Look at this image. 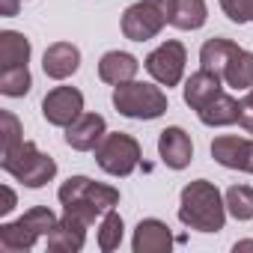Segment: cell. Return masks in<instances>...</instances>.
<instances>
[{"mask_svg": "<svg viewBox=\"0 0 253 253\" xmlns=\"http://www.w3.org/2000/svg\"><path fill=\"white\" fill-rule=\"evenodd\" d=\"M179 220L197 232H220L226 223V203L220 200V191L206 179L185 185L179 200Z\"/></svg>", "mask_w": 253, "mask_h": 253, "instance_id": "6da1fadb", "label": "cell"}, {"mask_svg": "<svg viewBox=\"0 0 253 253\" xmlns=\"http://www.w3.org/2000/svg\"><path fill=\"white\" fill-rule=\"evenodd\" d=\"M0 164H3V170L12 179L24 182L27 188H42L57 176V161L51 155L39 152V146L33 140H21L15 149L3 152V161Z\"/></svg>", "mask_w": 253, "mask_h": 253, "instance_id": "7a4b0ae2", "label": "cell"}, {"mask_svg": "<svg viewBox=\"0 0 253 253\" xmlns=\"http://www.w3.org/2000/svg\"><path fill=\"white\" fill-rule=\"evenodd\" d=\"M54 226H57V214L51 209H45V206H36V209L24 211L18 220L0 226V250H6V253H24L42 235L48 238Z\"/></svg>", "mask_w": 253, "mask_h": 253, "instance_id": "3957f363", "label": "cell"}, {"mask_svg": "<svg viewBox=\"0 0 253 253\" xmlns=\"http://www.w3.org/2000/svg\"><path fill=\"white\" fill-rule=\"evenodd\" d=\"M113 107L128 119H158L167 110V95L155 84L125 81L113 89Z\"/></svg>", "mask_w": 253, "mask_h": 253, "instance_id": "277c9868", "label": "cell"}, {"mask_svg": "<svg viewBox=\"0 0 253 253\" xmlns=\"http://www.w3.org/2000/svg\"><path fill=\"white\" fill-rule=\"evenodd\" d=\"M176 0H140L122 12V33L131 42L155 39L170 21H173Z\"/></svg>", "mask_w": 253, "mask_h": 253, "instance_id": "5b68a950", "label": "cell"}, {"mask_svg": "<svg viewBox=\"0 0 253 253\" xmlns=\"http://www.w3.org/2000/svg\"><path fill=\"white\" fill-rule=\"evenodd\" d=\"M95 161L107 176H131L140 164V143L131 134H104L95 146Z\"/></svg>", "mask_w": 253, "mask_h": 253, "instance_id": "8992f818", "label": "cell"}, {"mask_svg": "<svg viewBox=\"0 0 253 253\" xmlns=\"http://www.w3.org/2000/svg\"><path fill=\"white\" fill-rule=\"evenodd\" d=\"M57 197H60V203L63 206H72V203H92L95 209H101L104 214L119 203V191L116 188H110V185H98V182H92V179H86V176H72L69 182H63L60 185V191H57Z\"/></svg>", "mask_w": 253, "mask_h": 253, "instance_id": "52a82bcc", "label": "cell"}, {"mask_svg": "<svg viewBox=\"0 0 253 253\" xmlns=\"http://www.w3.org/2000/svg\"><path fill=\"white\" fill-rule=\"evenodd\" d=\"M185 45L170 39L164 45H158L149 57H146V72L161 84V86H176L182 81V72H185Z\"/></svg>", "mask_w": 253, "mask_h": 253, "instance_id": "ba28073f", "label": "cell"}, {"mask_svg": "<svg viewBox=\"0 0 253 253\" xmlns=\"http://www.w3.org/2000/svg\"><path fill=\"white\" fill-rule=\"evenodd\" d=\"M81 113H84V95L75 86H57L42 98V116L57 128H69Z\"/></svg>", "mask_w": 253, "mask_h": 253, "instance_id": "9c48e42d", "label": "cell"}, {"mask_svg": "<svg viewBox=\"0 0 253 253\" xmlns=\"http://www.w3.org/2000/svg\"><path fill=\"white\" fill-rule=\"evenodd\" d=\"M211 158L226 170L253 173V140L235 137V134H220L211 140Z\"/></svg>", "mask_w": 253, "mask_h": 253, "instance_id": "30bf717a", "label": "cell"}, {"mask_svg": "<svg viewBox=\"0 0 253 253\" xmlns=\"http://www.w3.org/2000/svg\"><path fill=\"white\" fill-rule=\"evenodd\" d=\"M158 155L170 170H185L191 164V158H194V143L179 125H170V128H164L161 137H158Z\"/></svg>", "mask_w": 253, "mask_h": 253, "instance_id": "8fae6325", "label": "cell"}, {"mask_svg": "<svg viewBox=\"0 0 253 253\" xmlns=\"http://www.w3.org/2000/svg\"><path fill=\"white\" fill-rule=\"evenodd\" d=\"M86 229L89 226L81 217L63 211V217L57 220V226L48 235V250H54V253H78L84 247V241H86Z\"/></svg>", "mask_w": 253, "mask_h": 253, "instance_id": "7c38bea8", "label": "cell"}, {"mask_svg": "<svg viewBox=\"0 0 253 253\" xmlns=\"http://www.w3.org/2000/svg\"><path fill=\"white\" fill-rule=\"evenodd\" d=\"M104 137V116L98 113H81L69 128H66V143L78 152H89L101 143Z\"/></svg>", "mask_w": 253, "mask_h": 253, "instance_id": "4fadbf2b", "label": "cell"}, {"mask_svg": "<svg viewBox=\"0 0 253 253\" xmlns=\"http://www.w3.org/2000/svg\"><path fill=\"white\" fill-rule=\"evenodd\" d=\"M134 253H167L173 247V235L170 226L158 217H146L137 223L134 229V241H131Z\"/></svg>", "mask_w": 253, "mask_h": 253, "instance_id": "5bb4252c", "label": "cell"}, {"mask_svg": "<svg viewBox=\"0 0 253 253\" xmlns=\"http://www.w3.org/2000/svg\"><path fill=\"white\" fill-rule=\"evenodd\" d=\"M78 66H81V51H78L72 42H54V45L45 51V57H42V69H45V75L54 78V81L72 78V75L78 72Z\"/></svg>", "mask_w": 253, "mask_h": 253, "instance_id": "9a60e30c", "label": "cell"}, {"mask_svg": "<svg viewBox=\"0 0 253 253\" xmlns=\"http://www.w3.org/2000/svg\"><path fill=\"white\" fill-rule=\"evenodd\" d=\"M238 113H241V101L226 95V92H217L209 104H203L197 110L200 122L203 125H211V128H223V125H235L238 122Z\"/></svg>", "mask_w": 253, "mask_h": 253, "instance_id": "2e32d148", "label": "cell"}, {"mask_svg": "<svg viewBox=\"0 0 253 253\" xmlns=\"http://www.w3.org/2000/svg\"><path fill=\"white\" fill-rule=\"evenodd\" d=\"M140 63L131 57V54H125V51H107L101 60H98V78L104 84H125V81H134Z\"/></svg>", "mask_w": 253, "mask_h": 253, "instance_id": "e0dca14e", "label": "cell"}, {"mask_svg": "<svg viewBox=\"0 0 253 253\" xmlns=\"http://www.w3.org/2000/svg\"><path fill=\"white\" fill-rule=\"evenodd\" d=\"M220 75H214V72H206V69H200V72H194L191 78H188V84H185V104L191 107V110H200L203 104H209L217 92H223L220 89Z\"/></svg>", "mask_w": 253, "mask_h": 253, "instance_id": "ac0fdd59", "label": "cell"}, {"mask_svg": "<svg viewBox=\"0 0 253 253\" xmlns=\"http://www.w3.org/2000/svg\"><path fill=\"white\" fill-rule=\"evenodd\" d=\"M27 60H30V42L24 39V33L15 30L0 33V69L27 66Z\"/></svg>", "mask_w": 253, "mask_h": 253, "instance_id": "d6986e66", "label": "cell"}, {"mask_svg": "<svg viewBox=\"0 0 253 253\" xmlns=\"http://www.w3.org/2000/svg\"><path fill=\"white\" fill-rule=\"evenodd\" d=\"M238 51V45L235 42H229V39H209L203 48H200V69H206V72H214V75H220L223 78V69H226V63H229V57Z\"/></svg>", "mask_w": 253, "mask_h": 253, "instance_id": "ffe728a7", "label": "cell"}, {"mask_svg": "<svg viewBox=\"0 0 253 253\" xmlns=\"http://www.w3.org/2000/svg\"><path fill=\"white\" fill-rule=\"evenodd\" d=\"M223 81L232 89H250L253 86V54L244 51V48H238L229 57L226 69H223Z\"/></svg>", "mask_w": 253, "mask_h": 253, "instance_id": "44dd1931", "label": "cell"}, {"mask_svg": "<svg viewBox=\"0 0 253 253\" xmlns=\"http://www.w3.org/2000/svg\"><path fill=\"white\" fill-rule=\"evenodd\" d=\"M209 18V9H206V0H176L173 6V27L179 30H200Z\"/></svg>", "mask_w": 253, "mask_h": 253, "instance_id": "7402d4cb", "label": "cell"}, {"mask_svg": "<svg viewBox=\"0 0 253 253\" xmlns=\"http://www.w3.org/2000/svg\"><path fill=\"white\" fill-rule=\"evenodd\" d=\"M33 86V78L27 72V66H15V69H0V92L9 98H21L27 95Z\"/></svg>", "mask_w": 253, "mask_h": 253, "instance_id": "603a6c76", "label": "cell"}, {"mask_svg": "<svg viewBox=\"0 0 253 253\" xmlns=\"http://www.w3.org/2000/svg\"><path fill=\"white\" fill-rule=\"evenodd\" d=\"M226 203V211L235 217V220H250L253 217V188L247 185H232L223 197Z\"/></svg>", "mask_w": 253, "mask_h": 253, "instance_id": "cb8c5ba5", "label": "cell"}, {"mask_svg": "<svg viewBox=\"0 0 253 253\" xmlns=\"http://www.w3.org/2000/svg\"><path fill=\"white\" fill-rule=\"evenodd\" d=\"M122 229H125L122 217H119V214L110 209V211L101 217V223H98V247H101L104 253L116 250V247L122 244Z\"/></svg>", "mask_w": 253, "mask_h": 253, "instance_id": "d4e9b609", "label": "cell"}, {"mask_svg": "<svg viewBox=\"0 0 253 253\" xmlns=\"http://www.w3.org/2000/svg\"><path fill=\"white\" fill-rule=\"evenodd\" d=\"M0 122H3V152H9V149H15V146L24 140V131H21L18 116L9 113V110L0 113Z\"/></svg>", "mask_w": 253, "mask_h": 253, "instance_id": "484cf974", "label": "cell"}, {"mask_svg": "<svg viewBox=\"0 0 253 253\" xmlns=\"http://www.w3.org/2000/svg\"><path fill=\"white\" fill-rule=\"evenodd\" d=\"M220 9H223V15H226L229 21H235V24H247V21H250V12H247V3H244V0H220Z\"/></svg>", "mask_w": 253, "mask_h": 253, "instance_id": "4316f807", "label": "cell"}, {"mask_svg": "<svg viewBox=\"0 0 253 253\" xmlns=\"http://www.w3.org/2000/svg\"><path fill=\"white\" fill-rule=\"evenodd\" d=\"M238 125L247 131V134H253V86L247 89V95L241 98V113H238Z\"/></svg>", "mask_w": 253, "mask_h": 253, "instance_id": "83f0119b", "label": "cell"}, {"mask_svg": "<svg viewBox=\"0 0 253 253\" xmlns=\"http://www.w3.org/2000/svg\"><path fill=\"white\" fill-rule=\"evenodd\" d=\"M0 197H3V203H0V214H9L12 209H15V194H12V188H0Z\"/></svg>", "mask_w": 253, "mask_h": 253, "instance_id": "f1b7e54d", "label": "cell"}, {"mask_svg": "<svg viewBox=\"0 0 253 253\" xmlns=\"http://www.w3.org/2000/svg\"><path fill=\"white\" fill-rule=\"evenodd\" d=\"M0 15H18V0H0Z\"/></svg>", "mask_w": 253, "mask_h": 253, "instance_id": "f546056e", "label": "cell"}, {"mask_svg": "<svg viewBox=\"0 0 253 253\" xmlns=\"http://www.w3.org/2000/svg\"><path fill=\"white\" fill-rule=\"evenodd\" d=\"M235 250H253V241H238Z\"/></svg>", "mask_w": 253, "mask_h": 253, "instance_id": "4dcf8cb0", "label": "cell"}, {"mask_svg": "<svg viewBox=\"0 0 253 253\" xmlns=\"http://www.w3.org/2000/svg\"><path fill=\"white\" fill-rule=\"evenodd\" d=\"M247 3V12H250V21H253V0H244Z\"/></svg>", "mask_w": 253, "mask_h": 253, "instance_id": "1f68e13d", "label": "cell"}]
</instances>
